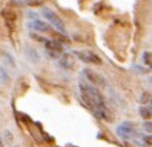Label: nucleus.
<instances>
[{
  "mask_svg": "<svg viewBox=\"0 0 152 147\" xmlns=\"http://www.w3.org/2000/svg\"><path fill=\"white\" fill-rule=\"evenodd\" d=\"M117 134L124 141H134V139L139 132L136 131V125L132 121H124L120 125H118Z\"/></svg>",
  "mask_w": 152,
  "mask_h": 147,
  "instance_id": "7ed1b4c3",
  "label": "nucleus"
},
{
  "mask_svg": "<svg viewBox=\"0 0 152 147\" xmlns=\"http://www.w3.org/2000/svg\"><path fill=\"white\" fill-rule=\"evenodd\" d=\"M44 45H45L47 52L49 53V55L52 58H59L64 50V47H63L61 42L58 41V39H52V41H48V39H47Z\"/></svg>",
  "mask_w": 152,
  "mask_h": 147,
  "instance_id": "423d86ee",
  "label": "nucleus"
},
{
  "mask_svg": "<svg viewBox=\"0 0 152 147\" xmlns=\"http://www.w3.org/2000/svg\"><path fill=\"white\" fill-rule=\"evenodd\" d=\"M45 1V0H23V3L26 5H30V6H38Z\"/></svg>",
  "mask_w": 152,
  "mask_h": 147,
  "instance_id": "ddd939ff",
  "label": "nucleus"
},
{
  "mask_svg": "<svg viewBox=\"0 0 152 147\" xmlns=\"http://www.w3.org/2000/svg\"><path fill=\"white\" fill-rule=\"evenodd\" d=\"M27 56H28V59H30L31 61H33V63H37L38 60H39V56H38V54H37V50H36V49H33V48H28V54H27Z\"/></svg>",
  "mask_w": 152,
  "mask_h": 147,
  "instance_id": "9b49d317",
  "label": "nucleus"
},
{
  "mask_svg": "<svg viewBox=\"0 0 152 147\" xmlns=\"http://www.w3.org/2000/svg\"><path fill=\"white\" fill-rule=\"evenodd\" d=\"M140 103L142 105H146L148 103H151V93L150 92H144L140 97Z\"/></svg>",
  "mask_w": 152,
  "mask_h": 147,
  "instance_id": "f8f14e48",
  "label": "nucleus"
},
{
  "mask_svg": "<svg viewBox=\"0 0 152 147\" xmlns=\"http://www.w3.org/2000/svg\"><path fill=\"white\" fill-rule=\"evenodd\" d=\"M83 75L86 76L87 81L91 83V85H94V87L96 86H104L107 82H106V78H104L101 74L96 72L94 70H92V69H83L82 70Z\"/></svg>",
  "mask_w": 152,
  "mask_h": 147,
  "instance_id": "39448f33",
  "label": "nucleus"
},
{
  "mask_svg": "<svg viewBox=\"0 0 152 147\" xmlns=\"http://www.w3.org/2000/svg\"><path fill=\"white\" fill-rule=\"evenodd\" d=\"M0 147H4V143L1 142V139H0Z\"/></svg>",
  "mask_w": 152,
  "mask_h": 147,
  "instance_id": "a211bd4d",
  "label": "nucleus"
},
{
  "mask_svg": "<svg viewBox=\"0 0 152 147\" xmlns=\"http://www.w3.org/2000/svg\"><path fill=\"white\" fill-rule=\"evenodd\" d=\"M28 27L34 29L37 32H42V33H45V32H49L50 31V27L49 25L42 21L39 18H36V20H32L31 22H28Z\"/></svg>",
  "mask_w": 152,
  "mask_h": 147,
  "instance_id": "1a4fd4ad",
  "label": "nucleus"
},
{
  "mask_svg": "<svg viewBox=\"0 0 152 147\" xmlns=\"http://www.w3.org/2000/svg\"><path fill=\"white\" fill-rule=\"evenodd\" d=\"M3 18H4L5 25L9 27V29L14 31L16 28V14L11 9H5L3 11Z\"/></svg>",
  "mask_w": 152,
  "mask_h": 147,
  "instance_id": "6e6552de",
  "label": "nucleus"
},
{
  "mask_svg": "<svg viewBox=\"0 0 152 147\" xmlns=\"http://www.w3.org/2000/svg\"><path fill=\"white\" fill-rule=\"evenodd\" d=\"M79 90H80V97L88 109L96 115L97 118L106 121L113 120V113L106 104L104 97L99 92L97 87H94L91 83L87 82H80L79 83Z\"/></svg>",
  "mask_w": 152,
  "mask_h": 147,
  "instance_id": "f257e3e1",
  "label": "nucleus"
},
{
  "mask_svg": "<svg viewBox=\"0 0 152 147\" xmlns=\"http://www.w3.org/2000/svg\"><path fill=\"white\" fill-rule=\"evenodd\" d=\"M75 55L77 56L81 61L85 64H94V65H101L102 64V59L93 52L90 50H79L75 52Z\"/></svg>",
  "mask_w": 152,
  "mask_h": 147,
  "instance_id": "20e7f679",
  "label": "nucleus"
},
{
  "mask_svg": "<svg viewBox=\"0 0 152 147\" xmlns=\"http://www.w3.org/2000/svg\"><path fill=\"white\" fill-rule=\"evenodd\" d=\"M31 37L33 38V39H36V41H38V42H43V43H45V41L47 39L45 38H43V37H41V36H36V34H31Z\"/></svg>",
  "mask_w": 152,
  "mask_h": 147,
  "instance_id": "f3484780",
  "label": "nucleus"
},
{
  "mask_svg": "<svg viewBox=\"0 0 152 147\" xmlns=\"http://www.w3.org/2000/svg\"><path fill=\"white\" fill-rule=\"evenodd\" d=\"M42 14H43V17L48 21L56 31L63 33V34H66V27H65V23L61 20V17L56 14L55 11H53L52 9L49 7H44L42 10Z\"/></svg>",
  "mask_w": 152,
  "mask_h": 147,
  "instance_id": "f03ea898",
  "label": "nucleus"
},
{
  "mask_svg": "<svg viewBox=\"0 0 152 147\" xmlns=\"http://www.w3.org/2000/svg\"><path fill=\"white\" fill-rule=\"evenodd\" d=\"M59 65L64 67L65 70H75L76 69V60H75V55L71 53H65L60 56Z\"/></svg>",
  "mask_w": 152,
  "mask_h": 147,
  "instance_id": "0eeeda50",
  "label": "nucleus"
},
{
  "mask_svg": "<svg viewBox=\"0 0 152 147\" xmlns=\"http://www.w3.org/2000/svg\"><path fill=\"white\" fill-rule=\"evenodd\" d=\"M132 69H134V70H136L139 74H146V72H148V71H150L148 69L142 67V66H140V65H132Z\"/></svg>",
  "mask_w": 152,
  "mask_h": 147,
  "instance_id": "2eb2a0df",
  "label": "nucleus"
},
{
  "mask_svg": "<svg viewBox=\"0 0 152 147\" xmlns=\"http://www.w3.org/2000/svg\"><path fill=\"white\" fill-rule=\"evenodd\" d=\"M142 127H144V130L147 132V134H151V129H152V124H151V121L150 120H145V123L142 124Z\"/></svg>",
  "mask_w": 152,
  "mask_h": 147,
  "instance_id": "dca6fc26",
  "label": "nucleus"
},
{
  "mask_svg": "<svg viewBox=\"0 0 152 147\" xmlns=\"http://www.w3.org/2000/svg\"><path fill=\"white\" fill-rule=\"evenodd\" d=\"M139 113H140V116L144 118L145 120H148L151 115H152V110H151V105L147 104V105H141L139 108Z\"/></svg>",
  "mask_w": 152,
  "mask_h": 147,
  "instance_id": "9d476101",
  "label": "nucleus"
},
{
  "mask_svg": "<svg viewBox=\"0 0 152 147\" xmlns=\"http://www.w3.org/2000/svg\"><path fill=\"white\" fill-rule=\"evenodd\" d=\"M142 60H144V64H146L147 66H151V53L145 52L144 55H142Z\"/></svg>",
  "mask_w": 152,
  "mask_h": 147,
  "instance_id": "4468645a",
  "label": "nucleus"
}]
</instances>
